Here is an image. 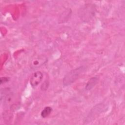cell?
Instances as JSON below:
<instances>
[{
	"label": "cell",
	"instance_id": "1",
	"mask_svg": "<svg viewBox=\"0 0 125 125\" xmlns=\"http://www.w3.org/2000/svg\"><path fill=\"white\" fill-rule=\"evenodd\" d=\"M84 66H81L70 71L64 76L63 79V85L67 86L73 83L84 70Z\"/></svg>",
	"mask_w": 125,
	"mask_h": 125
},
{
	"label": "cell",
	"instance_id": "2",
	"mask_svg": "<svg viewBox=\"0 0 125 125\" xmlns=\"http://www.w3.org/2000/svg\"><path fill=\"white\" fill-rule=\"evenodd\" d=\"M95 7L92 4H86L80 8L79 15L80 18L84 21H87L94 16Z\"/></svg>",
	"mask_w": 125,
	"mask_h": 125
},
{
	"label": "cell",
	"instance_id": "3",
	"mask_svg": "<svg viewBox=\"0 0 125 125\" xmlns=\"http://www.w3.org/2000/svg\"><path fill=\"white\" fill-rule=\"evenodd\" d=\"M105 109V105L103 104H99L96 105L90 111L85 120L84 121L85 124H87L89 122H92L94 120L97 116H99L101 113H102Z\"/></svg>",
	"mask_w": 125,
	"mask_h": 125
},
{
	"label": "cell",
	"instance_id": "4",
	"mask_svg": "<svg viewBox=\"0 0 125 125\" xmlns=\"http://www.w3.org/2000/svg\"><path fill=\"white\" fill-rule=\"evenodd\" d=\"M43 78L42 73L41 71H36L31 76L30 83L33 87H36L42 81Z\"/></svg>",
	"mask_w": 125,
	"mask_h": 125
},
{
	"label": "cell",
	"instance_id": "5",
	"mask_svg": "<svg viewBox=\"0 0 125 125\" xmlns=\"http://www.w3.org/2000/svg\"><path fill=\"white\" fill-rule=\"evenodd\" d=\"M47 62V59L43 56H38L34 59L31 62V67L33 68H38Z\"/></svg>",
	"mask_w": 125,
	"mask_h": 125
},
{
	"label": "cell",
	"instance_id": "6",
	"mask_svg": "<svg viewBox=\"0 0 125 125\" xmlns=\"http://www.w3.org/2000/svg\"><path fill=\"white\" fill-rule=\"evenodd\" d=\"M98 78L97 77H94L91 78L87 83L85 85V90H90L93 88L95 85L98 83Z\"/></svg>",
	"mask_w": 125,
	"mask_h": 125
},
{
	"label": "cell",
	"instance_id": "7",
	"mask_svg": "<svg viewBox=\"0 0 125 125\" xmlns=\"http://www.w3.org/2000/svg\"><path fill=\"white\" fill-rule=\"evenodd\" d=\"M52 108L49 106L45 107L41 112V115L42 118H46L52 112Z\"/></svg>",
	"mask_w": 125,
	"mask_h": 125
},
{
	"label": "cell",
	"instance_id": "8",
	"mask_svg": "<svg viewBox=\"0 0 125 125\" xmlns=\"http://www.w3.org/2000/svg\"><path fill=\"white\" fill-rule=\"evenodd\" d=\"M48 83V82H45L41 86V88L42 90H45L47 88V87L48 86V84H47Z\"/></svg>",
	"mask_w": 125,
	"mask_h": 125
}]
</instances>
